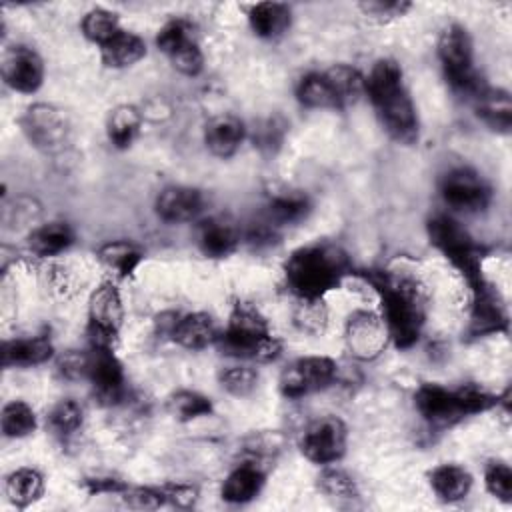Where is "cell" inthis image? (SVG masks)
<instances>
[{
    "instance_id": "cell-34",
    "label": "cell",
    "mask_w": 512,
    "mask_h": 512,
    "mask_svg": "<svg viewBox=\"0 0 512 512\" xmlns=\"http://www.w3.org/2000/svg\"><path fill=\"white\" fill-rule=\"evenodd\" d=\"M296 100L306 108H340L326 72H308L296 84Z\"/></svg>"
},
{
    "instance_id": "cell-47",
    "label": "cell",
    "mask_w": 512,
    "mask_h": 512,
    "mask_svg": "<svg viewBox=\"0 0 512 512\" xmlns=\"http://www.w3.org/2000/svg\"><path fill=\"white\" fill-rule=\"evenodd\" d=\"M88 362H90V352L68 350L58 356L56 374L62 380H82L88 374Z\"/></svg>"
},
{
    "instance_id": "cell-51",
    "label": "cell",
    "mask_w": 512,
    "mask_h": 512,
    "mask_svg": "<svg viewBox=\"0 0 512 512\" xmlns=\"http://www.w3.org/2000/svg\"><path fill=\"white\" fill-rule=\"evenodd\" d=\"M48 284L54 292H58L60 296H68V292L72 290V276L68 274V270L64 266H52L48 272Z\"/></svg>"
},
{
    "instance_id": "cell-45",
    "label": "cell",
    "mask_w": 512,
    "mask_h": 512,
    "mask_svg": "<svg viewBox=\"0 0 512 512\" xmlns=\"http://www.w3.org/2000/svg\"><path fill=\"white\" fill-rule=\"evenodd\" d=\"M410 8L412 4L404 0H368L360 4V10L364 12V16L380 24H388L396 18H402Z\"/></svg>"
},
{
    "instance_id": "cell-37",
    "label": "cell",
    "mask_w": 512,
    "mask_h": 512,
    "mask_svg": "<svg viewBox=\"0 0 512 512\" xmlns=\"http://www.w3.org/2000/svg\"><path fill=\"white\" fill-rule=\"evenodd\" d=\"M80 28H82V34L98 46H102L122 30L118 14L106 8H92L90 12H86L80 22Z\"/></svg>"
},
{
    "instance_id": "cell-49",
    "label": "cell",
    "mask_w": 512,
    "mask_h": 512,
    "mask_svg": "<svg viewBox=\"0 0 512 512\" xmlns=\"http://www.w3.org/2000/svg\"><path fill=\"white\" fill-rule=\"evenodd\" d=\"M164 498L168 504H174L178 508H190L198 500V490L190 484H164L160 486Z\"/></svg>"
},
{
    "instance_id": "cell-31",
    "label": "cell",
    "mask_w": 512,
    "mask_h": 512,
    "mask_svg": "<svg viewBox=\"0 0 512 512\" xmlns=\"http://www.w3.org/2000/svg\"><path fill=\"white\" fill-rule=\"evenodd\" d=\"M310 210H312V204L306 194H298V192L276 194L270 198L266 206V220L272 222L276 228L290 226L306 220Z\"/></svg>"
},
{
    "instance_id": "cell-35",
    "label": "cell",
    "mask_w": 512,
    "mask_h": 512,
    "mask_svg": "<svg viewBox=\"0 0 512 512\" xmlns=\"http://www.w3.org/2000/svg\"><path fill=\"white\" fill-rule=\"evenodd\" d=\"M38 426L36 414L32 410L30 404H26L24 400H10L2 406L0 412V428L2 434L6 438H26L30 434H34Z\"/></svg>"
},
{
    "instance_id": "cell-27",
    "label": "cell",
    "mask_w": 512,
    "mask_h": 512,
    "mask_svg": "<svg viewBox=\"0 0 512 512\" xmlns=\"http://www.w3.org/2000/svg\"><path fill=\"white\" fill-rule=\"evenodd\" d=\"M430 488L446 504L460 502L472 488V476L458 464H440L430 472Z\"/></svg>"
},
{
    "instance_id": "cell-50",
    "label": "cell",
    "mask_w": 512,
    "mask_h": 512,
    "mask_svg": "<svg viewBox=\"0 0 512 512\" xmlns=\"http://www.w3.org/2000/svg\"><path fill=\"white\" fill-rule=\"evenodd\" d=\"M82 486L90 496H94V494H120L128 484L118 478H86Z\"/></svg>"
},
{
    "instance_id": "cell-15",
    "label": "cell",
    "mask_w": 512,
    "mask_h": 512,
    "mask_svg": "<svg viewBox=\"0 0 512 512\" xmlns=\"http://www.w3.org/2000/svg\"><path fill=\"white\" fill-rule=\"evenodd\" d=\"M0 72L6 86L20 94H34L44 82V62L40 54L24 44H16L4 50Z\"/></svg>"
},
{
    "instance_id": "cell-30",
    "label": "cell",
    "mask_w": 512,
    "mask_h": 512,
    "mask_svg": "<svg viewBox=\"0 0 512 512\" xmlns=\"http://www.w3.org/2000/svg\"><path fill=\"white\" fill-rule=\"evenodd\" d=\"M142 126V114L132 104H120L106 118V136L118 150H126L136 140Z\"/></svg>"
},
{
    "instance_id": "cell-40",
    "label": "cell",
    "mask_w": 512,
    "mask_h": 512,
    "mask_svg": "<svg viewBox=\"0 0 512 512\" xmlns=\"http://www.w3.org/2000/svg\"><path fill=\"white\" fill-rule=\"evenodd\" d=\"M192 40H196L194 26L184 18H174V20L166 22L156 34V46L166 56L174 54L178 48H182L184 44H188Z\"/></svg>"
},
{
    "instance_id": "cell-18",
    "label": "cell",
    "mask_w": 512,
    "mask_h": 512,
    "mask_svg": "<svg viewBox=\"0 0 512 512\" xmlns=\"http://www.w3.org/2000/svg\"><path fill=\"white\" fill-rule=\"evenodd\" d=\"M246 132V126L238 116L220 114L206 122L204 144L210 150V154L218 158H230L246 140Z\"/></svg>"
},
{
    "instance_id": "cell-46",
    "label": "cell",
    "mask_w": 512,
    "mask_h": 512,
    "mask_svg": "<svg viewBox=\"0 0 512 512\" xmlns=\"http://www.w3.org/2000/svg\"><path fill=\"white\" fill-rule=\"evenodd\" d=\"M168 58H170V64L174 66V70H178L184 76H198L204 68V54L196 40L184 44Z\"/></svg>"
},
{
    "instance_id": "cell-10",
    "label": "cell",
    "mask_w": 512,
    "mask_h": 512,
    "mask_svg": "<svg viewBox=\"0 0 512 512\" xmlns=\"http://www.w3.org/2000/svg\"><path fill=\"white\" fill-rule=\"evenodd\" d=\"M438 192L448 208L464 214L484 212L492 202L490 184L470 166H456L444 172Z\"/></svg>"
},
{
    "instance_id": "cell-25",
    "label": "cell",
    "mask_w": 512,
    "mask_h": 512,
    "mask_svg": "<svg viewBox=\"0 0 512 512\" xmlns=\"http://www.w3.org/2000/svg\"><path fill=\"white\" fill-rule=\"evenodd\" d=\"M74 238H76V234L68 222L54 220V222L34 228L28 234L26 244H28L30 254L38 256V258H54V256L66 252L74 244Z\"/></svg>"
},
{
    "instance_id": "cell-48",
    "label": "cell",
    "mask_w": 512,
    "mask_h": 512,
    "mask_svg": "<svg viewBox=\"0 0 512 512\" xmlns=\"http://www.w3.org/2000/svg\"><path fill=\"white\" fill-rule=\"evenodd\" d=\"M284 132H286V124H284L280 118H268V120H264V122L256 128L254 142H256V146H258L260 150L274 152V150L282 144Z\"/></svg>"
},
{
    "instance_id": "cell-14",
    "label": "cell",
    "mask_w": 512,
    "mask_h": 512,
    "mask_svg": "<svg viewBox=\"0 0 512 512\" xmlns=\"http://www.w3.org/2000/svg\"><path fill=\"white\" fill-rule=\"evenodd\" d=\"M472 304H470V320L466 334L470 338H482L498 332H506L508 314L506 304L500 292L488 282L482 280L474 288H470Z\"/></svg>"
},
{
    "instance_id": "cell-41",
    "label": "cell",
    "mask_w": 512,
    "mask_h": 512,
    "mask_svg": "<svg viewBox=\"0 0 512 512\" xmlns=\"http://www.w3.org/2000/svg\"><path fill=\"white\" fill-rule=\"evenodd\" d=\"M294 324L308 334H322L328 324V310L324 300H298L294 310Z\"/></svg>"
},
{
    "instance_id": "cell-6",
    "label": "cell",
    "mask_w": 512,
    "mask_h": 512,
    "mask_svg": "<svg viewBox=\"0 0 512 512\" xmlns=\"http://www.w3.org/2000/svg\"><path fill=\"white\" fill-rule=\"evenodd\" d=\"M426 234L430 244L462 274L468 288L486 280L482 274L484 248L474 242L468 230L454 216L444 212L432 214L426 220Z\"/></svg>"
},
{
    "instance_id": "cell-22",
    "label": "cell",
    "mask_w": 512,
    "mask_h": 512,
    "mask_svg": "<svg viewBox=\"0 0 512 512\" xmlns=\"http://www.w3.org/2000/svg\"><path fill=\"white\" fill-rule=\"evenodd\" d=\"M54 344L46 334L4 340L2 344V366L4 368H30L44 364L52 358Z\"/></svg>"
},
{
    "instance_id": "cell-26",
    "label": "cell",
    "mask_w": 512,
    "mask_h": 512,
    "mask_svg": "<svg viewBox=\"0 0 512 512\" xmlns=\"http://www.w3.org/2000/svg\"><path fill=\"white\" fill-rule=\"evenodd\" d=\"M146 56V42L128 30H120L100 46V60L106 68H128Z\"/></svg>"
},
{
    "instance_id": "cell-2",
    "label": "cell",
    "mask_w": 512,
    "mask_h": 512,
    "mask_svg": "<svg viewBox=\"0 0 512 512\" xmlns=\"http://www.w3.org/2000/svg\"><path fill=\"white\" fill-rule=\"evenodd\" d=\"M284 284L296 300H324L352 274L348 254L332 242L296 248L284 262Z\"/></svg>"
},
{
    "instance_id": "cell-39",
    "label": "cell",
    "mask_w": 512,
    "mask_h": 512,
    "mask_svg": "<svg viewBox=\"0 0 512 512\" xmlns=\"http://www.w3.org/2000/svg\"><path fill=\"white\" fill-rule=\"evenodd\" d=\"M218 384L230 396L244 398L256 390L258 372L252 366H228L218 374Z\"/></svg>"
},
{
    "instance_id": "cell-21",
    "label": "cell",
    "mask_w": 512,
    "mask_h": 512,
    "mask_svg": "<svg viewBox=\"0 0 512 512\" xmlns=\"http://www.w3.org/2000/svg\"><path fill=\"white\" fill-rule=\"evenodd\" d=\"M240 244V232L238 228L226 220V218H208L200 224L198 230V248L204 256L222 260L236 252Z\"/></svg>"
},
{
    "instance_id": "cell-23",
    "label": "cell",
    "mask_w": 512,
    "mask_h": 512,
    "mask_svg": "<svg viewBox=\"0 0 512 512\" xmlns=\"http://www.w3.org/2000/svg\"><path fill=\"white\" fill-rule=\"evenodd\" d=\"M218 328L210 314L206 312H190L180 314L172 332L170 340L186 350H202L210 344H216Z\"/></svg>"
},
{
    "instance_id": "cell-36",
    "label": "cell",
    "mask_w": 512,
    "mask_h": 512,
    "mask_svg": "<svg viewBox=\"0 0 512 512\" xmlns=\"http://www.w3.org/2000/svg\"><path fill=\"white\" fill-rule=\"evenodd\" d=\"M168 412L180 420V422H192L202 416H210L214 406L208 396L196 392V390H178L174 392L168 402Z\"/></svg>"
},
{
    "instance_id": "cell-8",
    "label": "cell",
    "mask_w": 512,
    "mask_h": 512,
    "mask_svg": "<svg viewBox=\"0 0 512 512\" xmlns=\"http://www.w3.org/2000/svg\"><path fill=\"white\" fill-rule=\"evenodd\" d=\"M124 320V306L120 292L112 280L100 282L88 300L86 336L90 348L114 350L118 332Z\"/></svg>"
},
{
    "instance_id": "cell-24",
    "label": "cell",
    "mask_w": 512,
    "mask_h": 512,
    "mask_svg": "<svg viewBox=\"0 0 512 512\" xmlns=\"http://www.w3.org/2000/svg\"><path fill=\"white\" fill-rule=\"evenodd\" d=\"M250 30L264 40H278L292 24V10L282 2H258L248 10Z\"/></svg>"
},
{
    "instance_id": "cell-11",
    "label": "cell",
    "mask_w": 512,
    "mask_h": 512,
    "mask_svg": "<svg viewBox=\"0 0 512 512\" xmlns=\"http://www.w3.org/2000/svg\"><path fill=\"white\" fill-rule=\"evenodd\" d=\"M300 452L306 460L318 466H330L346 454L348 428L342 418L334 414L312 420L300 436Z\"/></svg>"
},
{
    "instance_id": "cell-4",
    "label": "cell",
    "mask_w": 512,
    "mask_h": 512,
    "mask_svg": "<svg viewBox=\"0 0 512 512\" xmlns=\"http://www.w3.org/2000/svg\"><path fill=\"white\" fill-rule=\"evenodd\" d=\"M216 346L224 356L250 362H272L282 352V342L272 334L268 320L250 302L234 304Z\"/></svg>"
},
{
    "instance_id": "cell-7",
    "label": "cell",
    "mask_w": 512,
    "mask_h": 512,
    "mask_svg": "<svg viewBox=\"0 0 512 512\" xmlns=\"http://www.w3.org/2000/svg\"><path fill=\"white\" fill-rule=\"evenodd\" d=\"M438 60L450 88L462 96L474 98L486 82L474 68V44L462 24H448L438 38Z\"/></svg>"
},
{
    "instance_id": "cell-13",
    "label": "cell",
    "mask_w": 512,
    "mask_h": 512,
    "mask_svg": "<svg viewBox=\"0 0 512 512\" xmlns=\"http://www.w3.org/2000/svg\"><path fill=\"white\" fill-rule=\"evenodd\" d=\"M344 342L348 352L356 360L370 362L386 350L390 342V334L380 314L368 312V310H356L346 318Z\"/></svg>"
},
{
    "instance_id": "cell-28",
    "label": "cell",
    "mask_w": 512,
    "mask_h": 512,
    "mask_svg": "<svg viewBox=\"0 0 512 512\" xmlns=\"http://www.w3.org/2000/svg\"><path fill=\"white\" fill-rule=\"evenodd\" d=\"M4 492L14 508L26 510L42 498L44 476L34 468H16L6 476Z\"/></svg>"
},
{
    "instance_id": "cell-5",
    "label": "cell",
    "mask_w": 512,
    "mask_h": 512,
    "mask_svg": "<svg viewBox=\"0 0 512 512\" xmlns=\"http://www.w3.org/2000/svg\"><path fill=\"white\" fill-rule=\"evenodd\" d=\"M498 404L500 396L478 384H464L456 390H448L440 384L426 382L414 392V406L432 428H450L464 418L488 412Z\"/></svg>"
},
{
    "instance_id": "cell-9",
    "label": "cell",
    "mask_w": 512,
    "mask_h": 512,
    "mask_svg": "<svg viewBox=\"0 0 512 512\" xmlns=\"http://www.w3.org/2000/svg\"><path fill=\"white\" fill-rule=\"evenodd\" d=\"M20 128L26 140L44 154H58L66 148L72 134L68 114L56 104H30L20 116Z\"/></svg>"
},
{
    "instance_id": "cell-32",
    "label": "cell",
    "mask_w": 512,
    "mask_h": 512,
    "mask_svg": "<svg viewBox=\"0 0 512 512\" xmlns=\"http://www.w3.org/2000/svg\"><path fill=\"white\" fill-rule=\"evenodd\" d=\"M324 72L332 84L340 108L356 104L366 94V76L358 68L348 64H336Z\"/></svg>"
},
{
    "instance_id": "cell-29",
    "label": "cell",
    "mask_w": 512,
    "mask_h": 512,
    "mask_svg": "<svg viewBox=\"0 0 512 512\" xmlns=\"http://www.w3.org/2000/svg\"><path fill=\"white\" fill-rule=\"evenodd\" d=\"M96 256H98L100 264L106 266L120 280L134 276V272L138 270V266L144 260V252L128 240L106 242L98 248Z\"/></svg>"
},
{
    "instance_id": "cell-19",
    "label": "cell",
    "mask_w": 512,
    "mask_h": 512,
    "mask_svg": "<svg viewBox=\"0 0 512 512\" xmlns=\"http://www.w3.org/2000/svg\"><path fill=\"white\" fill-rule=\"evenodd\" d=\"M264 482H266L264 466L250 460H242L224 478L220 496L224 502H230V504H246V502H252L262 492Z\"/></svg>"
},
{
    "instance_id": "cell-43",
    "label": "cell",
    "mask_w": 512,
    "mask_h": 512,
    "mask_svg": "<svg viewBox=\"0 0 512 512\" xmlns=\"http://www.w3.org/2000/svg\"><path fill=\"white\" fill-rule=\"evenodd\" d=\"M484 486L486 490L504 504L512 502V470L502 460H492L484 470Z\"/></svg>"
},
{
    "instance_id": "cell-17",
    "label": "cell",
    "mask_w": 512,
    "mask_h": 512,
    "mask_svg": "<svg viewBox=\"0 0 512 512\" xmlns=\"http://www.w3.org/2000/svg\"><path fill=\"white\" fill-rule=\"evenodd\" d=\"M156 216L166 224L196 220L204 210V194L194 186H166L154 202Z\"/></svg>"
},
{
    "instance_id": "cell-1",
    "label": "cell",
    "mask_w": 512,
    "mask_h": 512,
    "mask_svg": "<svg viewBox=\"0 0 512 512\" xmlns=\"http://www.w3.org/2000/svg\"><path fill=\"white\" fill-rule=\"evenodd\" d=\"M366 94L386 134L404 146H412L420 136L416 106L406 90L402 68L396 60H378L366 76Z\"/></svg>"
},
{
    "instance_id": "cell-38",
    "label": "cell",
    "mask_w": 512,
    "mask_h": 512,
    "mask_svg": "<svg viewBox=\"0 0 512 512\" xmlns=\"http://www.w3.org/2000/svg\"><path fill=\"white\" fill-rule=\"evenodd\" d=\"M84 422V410L82 406L72 400V398H66V400H60L58 404L52 406V410L48 412V428L64 438V436H72L74 432L80 430Z\"/></svg>"
},
{
    "instance_id": "cell-42",
    "label": "cell",
    "mask_w": 512,
    "mask_h": 512,
    "mask_svg": "<svg viewBox=\"0 0 512 512\" xmlns=\"http://www.w3.org/2000/svg\"><path fill=\"white\" fill-rule=\"evenodd\" d=\"M284 440L278 432H258L252 434L246 442H244V460L256 462V464H264L268 460H274L278 456V452L282 450Z\"/></svg>"
},
{
    "instance_id": "cell-3",
    "label": "cell",
    "mask_w": 512,
    "mask_h": 512,
    "mask_svg": "<svg viewBox=\"0 0 512 512\" xmlns=\"http://www.w3.org/2000/svg\"><path fill=\"white\" fill-rule=\"evenodd\" d=\"M364 278L380 298V316L388 328L390 342L400 350L412 348L420 340L426 320V298L418 282L384 270H372Z\"/></svg>"
},
{
    "instance_id": "cell-44",
    "label": "cell",
    "mask_w": 512,
    "mask_h": 512,
    "mask_svg": "<svg viewBox=\"0 0 512 512\" xmlns=\"http://www.w3.org/2000/svg\"><path fill=\"white\" fill-rule=\"evenodd\" d=\"M120 496L122 502L134 510H158L166 504L162 490L150 486H126Z\"/></svg>"
},
{
    "instance_id": "cell-20",
    "label": "cell",
    "mask_w": 512,
    "mask_h": 512,
    "mask_svg": "<svg viewBox=\"0 0 512 512\" xmlns=\"http://www.w3.org/2000/svg\"><path fill=\"white\" fill-rule=\"evenodd\" d=\"M474 112L478 120L492 132L508 134L512 128V98L502 88L484 86L474 98Z\"/></svg>"
},
{
    "instance_id": "cell-12",
    "label": "cell",
    "mask_w": 512,
    "mask_h": 512,
    "mask_svg": "<svg viewBox=\"0 0 512 512\" xmlns=\"http://www.w3.org/2000/svg\"><path fill=\"white\" fill-rule=\"evenodd\" d=\"M336 370V362L328 356L296 358L280 372V394L288 400H298L318 390H324L334 382Z\"/></svg>"
},
{
    "instance_id": "cell-16",
    "label": "cell",
    "mask_w": 512,
    "mask_h": 512,
    "mask_svg": "<svg viewBox=\"0 0 512 512\" xmlns=\"http://www.w3.org/2000/svg\"><path fill=\"white\" fill-rule=\"evenodd\" d=\"M86 380H90L94 396L104 406L118 404L124 396V384H126L124 368H122V362L116 358L114 350L90 348Z\"/></svg>"
},
{
    "instance_id": "cell-33",
    "label": "cell",
    "mask_w": 512,
    "mask_h": 512,
    "mask_svg": "<svg viewBox=\"0 0 512 512\" xmlns=\"http://www.w3.org/2000/svg\"><path fill=\"white\" fill-rule=\"evenodd\" d=\"M318 490L338 506H354L360 500L356 480L340 468H324L316 478Z\"/></svg>"
}]
</instances>
